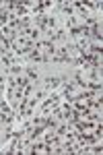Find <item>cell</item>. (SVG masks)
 I'll list each match as a JSON object with an SVG mask.
<instances>
[{"instance_id": "1", "label": "cell", "mask_w": 103, "mask_h": 155, "mask_svg": "<svg viewBox=\"0 0 103 155\" xmlns=\"http://www.w3.org/2000/svg\"><path fill=\"white\" fill-rule=\"evenodd\" d=\"M56 85H60V77H47L46 81H43V87L46 89H54Z\"/></svg>"}]
</instances>
